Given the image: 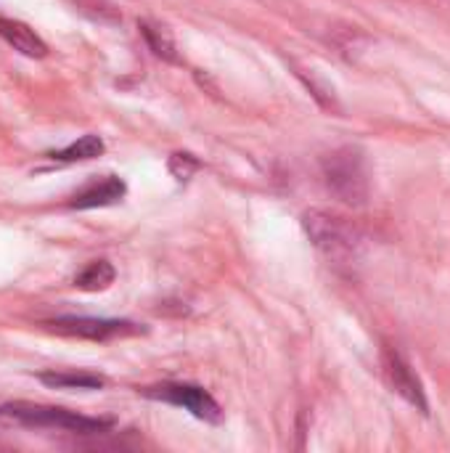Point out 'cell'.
Segmentation results:
<instances>
[{
    "label": "cell",
    "instance_id": "52a82bcc",
    "mask_svg": "<svg viewBox=\"0 0 450 453\" xmlns=\"http://www.w3.org/2000/svg\"><path fill=\"white\" fill-rule=\"evenodd\" d=\"M125 194H127L125 180H119L117 175H103V178H95V180L85 183V186L69 199V207H72V210L109 207V204H117Z\"/></svg>",
    "mask_w": 450,
    "mask_h": 453
},
{
    "label": "cell",
    "instance_id": "ba28073f",
    "mask_svg": "<svg viewBox=\"0 0 450 453\" xmlns=\"http://www.w3.org/2000/svg\"><path fill=\"white\" fill-rule=\"evenodd\" d=\"M0 37L13 48L19 50L21 56L27 58H45L48 56V45L45 40L24 21L19 19H11V16H0Z\"/></svg>",
    "mask_w": 450,
    "mask_h": 453
},
{
    "label": "cell",
    "instance_id": "4fadbf2b",
    "mask_svg": "<svg viewBox=\"0 0 450 453\" xmlns=\"http://www.w3.org/2000/svg\"><path fill=\"white\" fill-rule=\"evenodd\" d=\"M170 173L178 178V180H188L196 170H199V159L194 154H186V151H178L170 157Z\"/></svg>",
    "mask_w": 450,
    "mask_h": 453
},
{
    "label": "cell",
    "instance_id": "8fae6325",
    "mask_svg": "<svg viewBox=\"0 0 450 453\" xmlns=\"http://www.w3.org/2000/svg\"><path fill=\"white\" fill-rule=\"evenodd\" d=\"M114 276H117V271L109 260H93L77 273L74 287L82 292H103L114 284Z\"/></svg>",
    "mask_w": 450,
    "mask_h": 453
},
{
    "label": "cell",
    "instance_id": "7a4b0ae2",
    "mask_svg": "<svg viewBox=\"0 0 450 453\" xmlns=\"http://www.w3.org/2000/svg\"><path fill=\"white\" fill-rule=\"evenodd\" d=\"M321 175L326 188L345 204H363L369 199V173L363 154L353 146H342L324 157Z\"/></svg>",
    "mask_w": 450,
    "mask_h": 453
},
{
    "label": "cell",
    "instance_id": "30bf717a",
    "mask_svg": "<svg viewBox=\"0 0 450 453\" xmlns=\"http://www.w3.org/2000/svg\"><path fill=\"white\" fill-rule=\"evenodd\" d=\"M103 151H106V143H103L98 135L88 133V135L77 138L74 143H69V146H64V149H58V151H50L48 159L69 165V162H88V159H95V157H101Z\"/></svg>",
    "mask_w": 450,
    "mask_h": 453
},
{
    "label": "cell",
    "instance_id": "7c38bea8",
    "mask_svg": "<svg viewBox=\"0 0 450 453\" xmlns=\"http://www.w3.org/2000/svg\"><path fill=\"white\" fill-rule=\"evenodd\" d=\"M146 45L154 50V56L164 58V61H178V50H175V40L172 35L162 27V24H154V21H141L138 24Z\"/></svg>",
    "mask_w": 450,
    "mask_h": 453
},
{
    "label": "cell",
    "instance_id": "6da1fadb",
    "mask_svg": "<svg viewBox=\"0 0 450 453\" xmlns=\"http://www.w3.org/2000/svg\"><path fill=\"white\" fill-rule=\"evenodd\" d=\"M0 417L13 419V422L27 425V427H48V430L74 433V435H101V433H109L114 427V419L85 417V414H77L69 409L24 403V401H13V403L0 406Z\"/></svg>",
    "mask_w": 450,
    "mask_h": 453
},
{
    "label": "cell",
    "instance_id": "8992f818",
    "mask_svg": "<svg viewBox=\"0 0 450 453\" xmlns=\"http://www.w3.org/2000/svg\"><path fill=\"white\" fill-rule=\"evenodd\" d=\"M382 372H385V380L393 388V393H398L406 403H411L422 414H430V403H427V393H424L422 380L416 377L411 364L395 348L382 350Z\"/></svg>",
    "mask_w": 450,
    "mask_h": 453
},
{
    "label": "cell",
    "instance_id": "277c9868",
    "mask_svg": "<svg viewBox=\"0 0 450 453\" xmlns=\"http://www.w3.org/2000/svg\"><path fill=\"white\" fill-rule=\"evenodd\" d=\"M146 398L151 401H162V403H172L186 409L191 417L210 422V425H220L223 422V409L220 403L199 385H188V382H167V385H156V388H146L143 390Z\"/></svg>",
    "mask_w": 450,
    "mask_h": 453
},
{
    "label": "cell",
    "instance_id": "5b68a950",
    "mask_svg": "<svg viewBox=\"0 0 450 453\" xmlns=\"http://www.w3.org/2000/svg\"><path fill=\"white\" fill-rule=\"evenodd\" d=\"M48 329L66 334V337H80V340H93V342H109L117 337H133L141 334L143 329L133 321H119V319H90V316H58L53 321H45Z\"/></svg>",
    "mask_w": 450,
    "mask_h": 453
},
{
    "label": "cell",
    "instance_id": "9c48e42d",
    "mask_svg": "<svg viewBox=\"0 0 450 453\" xmlns=\"http://www.w3.org/2000/svg\"><path fill=\"white\" fill-rule=\"evenodd\" d=\"M37 380L53 390H101L106 385V380L101 374L93 372H42L37 374Z\"/></svg>",
    "mask_w": 450,
    "mask_h": 453
},
{
    "label": "cell",
    "instance_id": "3957f363",
    "mask_svg": "<svg viewBox=\"0 0 450 453\" xmlns=\"http://www.w3.org/2000/svg\"><path fill=\"white\" fill-rule=\"evenodd\" d=\"M302 226L305 234L310 236V242L334 260H345L353 257L361 247V234L355 226H350L345 218L326 212V210H310L302 215Z\"/></svg>",
    "mask_w": 450,
    "mask_h": 453
}]
</instances>
